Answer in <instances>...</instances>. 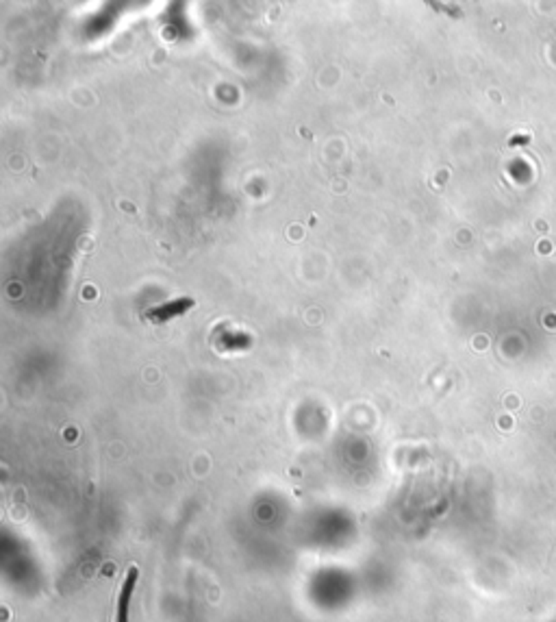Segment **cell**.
Returning a JSON list of instances; mask_svg holds the SVG:
<instances>
[{
    "mask_svg": "<svg viewBox=\"0 0 556 622\" xmlns=\"http://www.w3.org/2000/svg\"><path fill=\"white\" fill-rule=\"evenodd\" d=\"M137 576H140V568L137 566H128L122 587H119L117 594V605H115V622H128V607H131V596L133 590L137 585Z\"/></svg>",
    "mask_w": 556,
    "mask_h": 622,
    "instance_id": "1",
    "label": "cell"
}]
</instances>
